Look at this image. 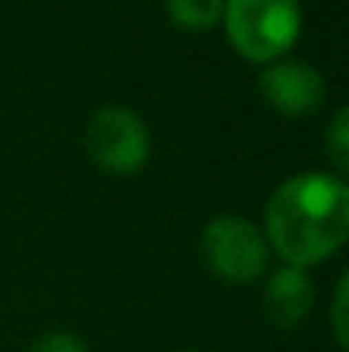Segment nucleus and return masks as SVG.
<instances>
[{"instance_id":"obj_1","label":"nucleus","mask_w":349,"mask_h":352,"mask_svg":"<svg viewBox=\"0 0 349 352\" xmlns=\"http://www.w3.org/2000/svg\"><path fill=\"white\" fill-rule=\"evenodd\" d=\"M271 253L288 267H315L343 250L349 239V188L339 175L305 171L274 188L264 206V226Z\"/></svg>"},{"instance_id":"obj_2","label":"nucleus","mask_w":349,"mask_h":352,"mask_svg":"<svg viewBox=\"0 0 349 352\" xmlns=\"http://www.w3.org/2000/svg\"><path fill=\"white\" fill-rule=\"evenodd\" d=\"M223 28L233 52L264 69L295 48L302 34V0H226Z\"/></svg>"},{"instance_id":"obj_3","label":"nucleus","mask_w":349,"mask_h":352,"mask_svg":"<svg viewBox=\"0 0 349 352\" xmlns=\"http://www.w3.org/2000/svg\"><path fill=\"white\" fill-rule=\"evenodd\" d=\"M199 250H202L206 267L226 284H253L267 274V263H271V246L260 226L233 212L206 223Z\"/></svg>"},{"instance_id":"obj_4","label":"nucleus","mask_w":349,"mask_h":352,"mask_svg":"<svg viewBox=\"0 0 349 352\" xmlns=\"http://www.w3.org/2000/svg\"><path fill=\"white\" fill-rule=\"evenodd\" d=\"M89 161L107 175H137L151 157V130L127 107H100L83 133Z\"/></svg>"},{"instance_id":"obj_5","label":"nucleus","mask_w":349,"mask_h":352,"mask_svg":"<svg viewBox=\"0 0 349 352\" xmlns=\"http://www.w3.org/2000/svg\"><path fill=\"white\" fill-rule=\"evenodd\" d=\"M257 89L274 113L288 120L315 117L326 107V93H329L326 76L302 58H277L264 65L257 76Z\"/></svg>"},{"instance_id":"obj_6","label":"nucleus","mask_w":349,"mask_h":352,"mask_svg":"<svg viewBox=\"0 0 349 352\" xmlns=\"http://www.w3.org/2000/svg\"><path fill=\"white\" fill-rule=\"evenodd\" d=\"M315 305V284L305 267H277L264 284V311L274 325L295 329L312 315Z\"/></svg>"},{"instance_id":"obj_7","label":"nucleus","mask_w":349,"mask_h":352,"mask_svg":"<svg viewBox=\"0 0 349 352\" xmlns=\"http://www.w3.org/2000/svg\"><path fill=\"white\" fill-rule=\"evenodd\" d=\"M223 7H226V0H165L171 24L182 31H192V34H202V31H213L216 24H223Z\"/></svg>"},{"instance_id":"obj_8","label":"nucleus","mask_w":349,"mask_h":352,"mask_svg":"<svg viewBox=\"0 0 349 352\" xmlns=\"http://www.w3.org/2000/svg\"><path fill=\"white\" fill-rule=\"evenodd\" d=\"M326 151H329V161L336 164V171L343 178V171H349V110L346 107H339L332 113V120H329V126H326Z\"/></svg>"},{"instance_id":"obj_9","label":"nucleus","mask_w":349,"mask_h":352,"mask_svg":"<svg viewBox=\"0 0 349 352\" xmlns=\"http://www.w3.org/2000/svg\"><path fill=\"white\" fill-rule=\"evenodd\" d=\"M346 298H349V274H339L336 291H332V339L336 346H349V325H346Z\"/></svg>"},{"instance_id":"obj_10","label":"nucleus","mask_w":349,"mask_h":352,"mask_svg":"<svg viewBox=\"0 0 349 352\" xmlns=\"http://www.w3.org/2000/svg\"><path fill=\"white\" fill-rule=\"evenodd\" d=\"M31 352H89L86 349V342L79 339V336H72V332H52V336H41Z\"/></svg>"},{"instance_id":"obj_11","label":"nucleus","mask_w":349,"mask_h":352,"mask_svg":"<svg viewBox=\"0 0 349 352\" xmlns=\"http://www.w3.org/2000/svg\"><path fill=\"white\" fill-rule=\"evenodd\" d=\"M175 352H195V349H175Z\"/></svg>"}]
</instances>
